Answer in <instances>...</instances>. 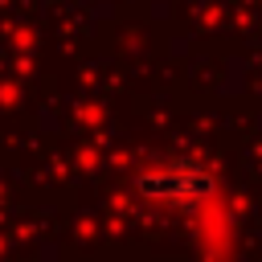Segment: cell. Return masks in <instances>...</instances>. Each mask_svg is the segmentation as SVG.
I'll return each mask as SVG.
<instances>
[{
    "label": "cell",
    "mask_w": 262,
    "mask_h": 262,
    "mask_svg": "<svg viewBox=\"0 0 262 262\" xmlns=\"http://www.w3.org/2000/svg\"><path fill=\"white\" fill-rule=\"evenodd\" d=\"M143 188H147L156 201H168V205H196V201L209 192V180H205L192 164H168L164 172L147 176Z\"/></svg>",
    "instance_id": "obj_1"
}]
</instances>
